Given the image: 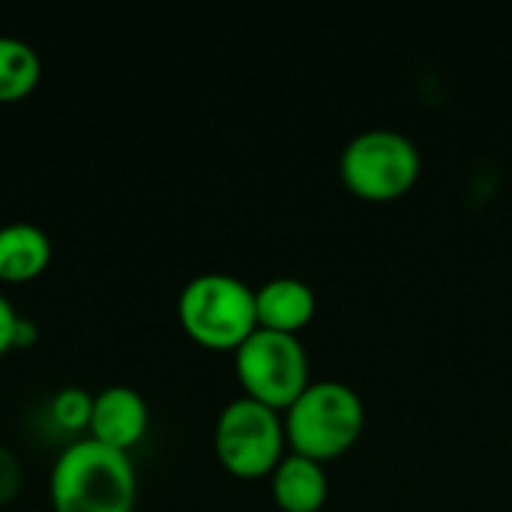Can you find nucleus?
<instances>
[{
  "mask_svg": "<svg viewBox=\"0 0 512 512\" xmlns=\"http://www.w3.org/2000/svg\"><path fill=\"white\" fill-rule=\"evenodd\" d=\"M48 423L75 438H84L90 429V417H93V393L78 387V384H66L60 387L51 399H48Z\"/></svg>",
  "mask_w": 512,
  "mask_h": 512,
  "instance_id": "12",
  "label": "nucleus"
},
{
  "mask_svg": "<svg viewBox=\"0 0 512 512\" xmlns=\"http://www.w3.org/2000/svg\"><path fill=\"white\" fill-rule=\"evenodd\" d=\"M177 321L195 345L237 351L258 330L255 288L231 273H198L177 294Z\"/></svg>",
  "mask_w": 512,
  "mask_h": 512,
  "instance_id": "2",
  "label": "nucleus"
},
{
  "mask_svg": "<svg viewBox=\"0 0 512 512\" xmlns=\"http://www.w3.org/2000/svg\"><path fill=\"white\" fill-rule=\"evenodd\" d=\"M48 501L51 512H135V462L90 435L75 438L51 462Z\"/></svg>",
  "mask_w": 512,
  "mask_h": 512,
  "instance_id": "1",
  "label": "nucleus"
},
{
  "mask_svg": "<svg viewBox=\"0 0 512 512\" xmlns=\"http://www.w3.org/2000/svg\"><path fill=\"white\" fill-rule=\"evenodd\" d=\"M51 237L33 222L0 225V282L24 285L39 279L51 264Z\"/></svg>",
  "mask_w": 512,
  "mask_h": 512,
  "instance_id": "9",
  "label": "nucleus"
},
{
  "mask_svg": "<svg viewBox=\"0 0 512 512\" xmlns=\"http://www.w3.org/2000/svg\"><path fill=\"white\" fill-rule=\"evenodd\" d=\"M36 339H39V327H36V321H33V318H27V315H21V318H18V327H15V351H27V348H33V345H36Z\"/></svg>",
  "mask_w": 512,
  "mask_h": 512,
  "instance_id": "15",
  "label": "nucleus"
},
{
  "mask_svg": "<svg viewBox=\"0 0 512 512\" xmlns=\"http://www.w3.org/2000/svg\"><path fill=\"white\" fill-rule=\"evenodd\" d=\"M420 165V147L390 126L357 132L339 156L342 183L366 201H393L405 195L417 183Z\"/></svg>",
  "mask_w": 512,
  "mask_h": 512,
  "instance_id": "4",
  "label": "nucleus"
},
{
  "mask_svg": "<svg viewBox=\"0 0 512 512\" xmlns=\"http://www.w3.org/2000/svg\"><path fill=\"white\" fill-rule=\"evenodd\" d=\"M270 492L279 510L285 512H318L327 501L330 483L324 462H315L300 453L282 456V462L270 474Z\"/></svg>",
  "mask_w": 512,
  "mask_h": 512,
  "instance_id": "10",
  "label": "nucleus"
},
{
  "mask_svg": "<svg viewBox=\"0 0 512 512\" xmlns=\"http://www.w3.org/2000/svg\"><path fill=\"white\" fill-rule=\"evenodd\" d=\"M318 309V297L309 282L297 276H276L255 288V312L258 327L279 333H300Z\"/></svg>",
  "mask_w": 512,
  "mask_h": 512,
  "instance_id": "8",
  "label": "nucleus"
},
{
  "mask_svg": "<svg viewBox=\"0 0 512 512\" xmlns=\"http://www.w3.org/2000/svg\"><path fill=\"white\" fill-rule=\"evenodd\" d=\"M150 429L147 399L129 384H108L93 393V417L87 435L105 447L129 453L144 441Z\"/></svg>",
  "mask_w": 512,
  "mask_h": 512,
  "instance_id": "7",
  "label": "nucleus"
},
{
  "mask_svg": "<svg viewBox=\"0 0 512 512\" xmlns=\"http://www.w3.org/2000/svg\"><path fill=\"white\" fill-rule=\"evenodd\" d=\"M21 312L12 306V300L0 291V357L15 351V327H18Z\"/></svg>",
  "mask_w": 512,
  "mask_h": 512,
  "instance_id": "14",
  "label": "nucleus"
},
{
  "mask_svg": "<svg viewBox=\"0 0 512 512\" xmlns=\"http://www.w3.org/2000/svg\"><path fill=\"white\" fill-rule=\"evenodd\" d=\"M42 78V57L39 51L21 39L0 33V105H12L27 99Z\"/></svg>",
  "mask_w": 512,
  "mask_h": 512,
  "instance_id": "11",
  "label": "nucleus"
},
{
  "mask_svg": "<svg viewBox=\"0 0 512 512\" xmlns=\"http://www.w3.org/2000/svg\"><path fill=\"white\" fill-rule=\"evenodd\" d=\"M24 489V465L21 456L0 441V510L15 504V498Z\"/></svg>",
  "mask_w": 512,
  "mask_h": 512,
  "instance_id": "13",
  "label": "nucleus"
},
{
  "mask_svg": "<svg viewBox=\"0 0 512 512\" xmlns=\"http://www.w3.org/2000/svg\"><path fill=\"white\" fill-rule=\"evenodd\" d=\"M366 426V405L345 381H312L285 411V435L294 453L327 462L354 447Z\"/></svg>",
  "mask_w": 512,
  "mask_h": 512,
  "instance_id": "3",
  "label": "nucleus"
},
{
  "mask_svg": "<svg viewBox=\"0 0 512 512\" xmlns=\"http://www.w3.org/2000/svg\"><path fill=\"white\" fill-rule=\"evenodd\" d=\"M234 372L243 396L273 408L288 411L309 381V354L300 336L258 327L237 351Z\"/></svg>",
  "mask_w": 512,
  "mask_h": 512,
  "instance_id": "6",
  "label": "nucleus"
},
{
  "mask_svg": "<svg viewBox=\"0 0 512 512\" xmlns=\"http://www.w3.org/2000/svg\"><path fill=\"white\" fill-rule=\"evenodd\" d=\"M285 444V417L249 396L231 399L213 426V453L219 465L240 480L273 474L285 456Z\"/></svg>",
  "mask_w": 512,
  "mask_h": 512,
  "instance_id": "5",
  "label": "nucleus"
}]
</instances>
